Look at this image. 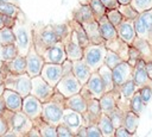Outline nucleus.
I'll list each match as a JSON object with an SVG mask.
<instances>
[{
	"label": "nucleus",
	"mask_w": 152,
	"mask_h": 137,
	"mask_svg": "<svg viewBox=\"0 0 152 137\" xmlns=\"http://www.w3.org/2000/svg\"><path fill=\"white\" fill-rule=\"evenodd\" d=\"M69 24H70V27H71V31L75 33L77 41H78V44L82 46V48H86L90 44L89 42V38L86 33V30L83 27V25L81 23H78L77 20H75L74 18H71L69 20Z\"/></svg>",
	"instance_id": "bb28decb"
},
{
	"label": "nucleus",
	"mask_w": 152,
	"mask_h": 137,
	"mask_svg": "<svg viewBox=\"0 0 152 137\" xmlns=\"http://www.w3.org/2000/svg\"><path fill=\"white\" fill-rule=\"evenodd\" d=\"M96 124L102 132V137H114L115 136V127H114L108 114L101 113Z\"/></svg>",
	"instance_id": "c756f323"
},
{
	"label": "nucleus",
	"mask_w": 152,
	"mask_h": 137,
	"mask_svg": "<svg viewBox=\"0 0 152 137\" xmlns=\"http://www.w3.org/2000/svg\"><path fill=\"white\" fill-rule=\"evenodd\" d=\"M107 55V46L104 44H93L83 48L82 60L87 63L91 71H97L99 68L104 64V58Z\"/></svg>",
	"instance_id": "39448f33"
},
{
	"label": "nucleus",
	"mask_w": 152,
	"mask_h": 137,
	"mask_svg": "<svg viewBox=\"0 0 152 137\" xmlns=\"http://www.w3.org/2000/svg\"><path fill=\"white\" fill-rule=\"evenodd\" d=\"M72 73L77 77V80L80 81V83L83 86V85L87 83V81L90 77V75H91L93 71L87 66V63L81 58V60L72 61Z\"/></svg>",
	"instance_id": "5701e85b"
},
{
	"label": "nucleus",
	"mask_w": 152,
	"mask_h": 137,
	"mask_svg": "<svg viewBox=\"0 0 152 137\" xmlns=\"http://www.w3.org/2000/svg\"><path fill=\"white\" fill-rule=\"evenodd\" d=\"M87 137H102V132L97 124H91L87 126Z\"/></svg>",
	"instance_id": "864d4df0"
},
{
	"label": "nucleus",
	"mask_w": 152,
	"mask_h": 137,
	"mask_svg": "<svg viewBox=\"0 0 152 137\" xmlns=\"http://www.w3.org/2000/svg\"><path fill=\"white\" fill-rule=\"evenodd\" d=\"M131 136H133V135L124 125L115 129V137H131Z\"/></svg>",
	"instance_id": "5fc2aeb1"
},
{
	"label": "nucleus",
	"mask_w": 152,
	"mask_h": 137,
	"mask_svg": "<svg viewBox=\"0 0 152 137\" xmlns=\"http://www.w3.org/2000/svg\"><path fill=\"white\" fill-rule=\"evenodd\" d=\"M118 37H120L122 41H125L128 45H132L134 39L137 38V32L134 27V20L124 19L118 26H116Z\"/></svg>",
	"instance_id": "a211bd4d"
},
{
	"label": "nucleus",
	"mask_w": 152,
	"mask_h": 137,
	"mask_svg": "<svg viewBox=\"0 0 152 137\" xmlns=\"http://www.w3.org/2000/svg\"><path fill=\"white\" fill-rule=\"evenodd\" d=\"M62 70H63V75L71 73V71H72V61H70V60L66 58V60L62 63Z\"/></svg>",
	"instance_id": "4d7b16f0"
},
{
	"label": "nucleus",
	"mask_w": 152,
	"mask_h": 137,
	"mask_svg": "<svg viewBox=\"0 0 152 137\" xmlns=\"http://www.w3.org/2000/svg\"><path fill=\"white\" fill-rule=\"evenodd\" d=\"M57 137H75V135L64 123H61L57 125Z\"/></svg>",
	"instance_id": "8fccbe9b"
},
{
	"label": "nucleus",
	"mask_w": 152,
	"mask_h": 137,
	"mask_svg": "<svg viewBox=\"0 0 152 137\" xmlns=\"http://www.w3.org/2000/svg\"><path fill=\"white\" fill-rule=\"evenodd\" d=\"M90 1H91V0H78V4L86 5V4H90Z\"/></svg>",
	"instance_id": "69168bd1"
},
{
	"label": "nucleus",
	"mask_w": 152,
	"mask_h": 137,
	"mask_svg": "<svg viewBox=\"0 0 152 137\" xmlns=\"http://www.w3.org/2000/svg\"><path fill=\"white\" fill-rule=\"evenodd\" d=\"M139 92H140V95H141L144 102L147 105V104L150 102L151 98H152V86H145V87H141V88L139 89Z\"/></svg>",
	"instance_id": "3c124183"
},
{
	"label": "nucleus",
	"mask_w": 152,
	"mask_h": 137,
	"mask_svg": "<svg viewBox=\"0 0 152 137\" xmlns=\"http://www.w3.org/2000/svg\"><path fill=\"white\" fill-rule=\"evenodd\" d=\"M44 57L45 62H50V63H59L62 64L65 60H66V52H65V48L62 41H57L55 44H52L51 46H49L42 55Z\"/></svg>",
	"instance_id": "f8f14e48"
},
{
	"label": "nucleus",
	"mask_w": 152,
	"mask_h": 137,
	"mask_svg": "<svg viewBox=\"0 0 152 137\" xmlns=\"http://www.w3.org/2000/svg\"><path fill=\"white\" fill-rule=\"evenodd\" d=\"M4 1H7V2H14L17 4V0H0V2H4ZM18 5V4H17Z\"/></svg>",
	"instance_id": "338daca9"
},
{
	"label": "nucleus",
	"mask_w": 152,
	"mask_h": 137,
	"mask_svg": "<svg viewBox=\"0 0 152 137\" xmlns=\"http://www.w3.org/2000/svg\"><path fill=\"white\" fill-rule=\"evenodd\" d=\"M25 58H26V73L31 77L40 75V71H42V68H43L45 61H44V57L34 49L33 44L30 48L28 52L26 54Z\"/></svg>",
	"instance_id": "1a4fd4ad"
},
{
	"label": "nucleus",
	"mask_w": 152,
	"mask_h": 137,
	"mask_svg": "<svg viewBox=\"0 0 152 137\" xmlns=\"http://www.w3.org/2000/svg\"><path fill=\"white\" fill-rule=\"evenodd\" d=\"M55 93V87L49 85L40 75L31 77V93L36 98H38L42 102L48 101L52 94Z\"/></svg>",
	"instance_id": "0eeeda50"
},
{
	"label": "nucleus",
	"mask_w": 152,
	"mask_h": 137,
	"mask_svg": "<svg viewBox=\"0 0 152 137\" xmlns=\"http://www.w3.org/2000/svg\"><path fill=\"white\" fill-rule=\"evenodd\" d=\"M20 8L17 4L14 2H7V1H4V2H0V13L5 14V15H8V17H12V18H17L19 14H20Z\"/></svg>",
	"instance_id": "c9c22d12"
},
{
	"label": "nucleus",
	"mask_w": 152,
	"mask_h": 137,
	"mask_svg": "<svg viewBox=\"0 0 152 137\" xmlns=\"http://www.w3.org/2000/svg\"><path fill=\"white\" fill-rule=\"evenodd\" d=\"M27 137H42L40 136V132H39V130H38V127L36 126V125H33V127L28 131V133L26 135Z\"/></svg>",
	"instance_id": "bf43d9fd"
},
{
	"label": "nucleus",
	"mask_w": 152,
	"mask_h": 137,
	"mask_svg": "<svg viewBox=\"0 0 152 137\" xmlns=\"http://www.w3.org/2000/svg\"><path fill=\"white\" fill-rule=\"evenodd\" d=\"M140 58H142L140 51H139L135 46L129 45V50H128V60H127V62H128L131 66L134 67V64H135Z\"/></svg>",
	"instance_id": "09e8293b"
},
{
	"label": "nucleus",
	"mask_w": 152,
	"mask_h": 137,
	"mask_svg": "<svg viewBox=\"0 0 152 137\" xmlns=\"http://www.w3.org/2000/svg\"><path fill=\"white\" fill-rule=\"evenodd\" d=\"M62 42L64 44L68 60L76 61V60H81L83 57V48L78 44V41H77V38L72 31Z\"/></svg>",
	"instance_id": "ddd939ff"
},
{
	"label": "nucleus",
	"mask_w": 152,
	"mask_h": 137,
	"mask_svg": "<svg viewBox=\"0 0 152 137\" xmlns=\"http://www.w3.org/2000/svg\"><path fill=\"white\" fill-rule=\"evenodd\" d=\"M101 2L104 5V7L107 10H112V8H118L119 7V1L118 0H101Z\"/></svg>",
	"instance_id": "13d9d810"
},
{
	"label": "nucleus",
	"mask_w": 152,
	"mask_h": 137,
	"mask_svg": "<svg viewBox=\"0 0 152 137\" xmlns=\"http://www.w3.org/2000/svg\"><path fill=\"white\" fill-rule=\"evenodd\" d=\"M18 55H19V52H18V48H17L15 43L1 45V60L4 62L11 61Z\"/></svg>",
	"instance_id": "4c0bfd02"
},
{
	"label": "nucleus",
	"mask_w": 152,
	"mask_h": 137,
	"mask_svg": "<svg viewBox=\"0 0 152 137\" xmlns=\"http://www.w3.org/2000/svg\"><path fill=\"white\" fill-rule=\"evenodd\" d=\"M55 88L59 93H62L65 98H69V96H71L76 93H80V91L82 88V85L80 83L77 77L74 75V73L71 71L69 74L63 75Z\"/></svg>",
	"instance_id": "6e6552de"
},
{
	"label": "nucleus",
	"mask_w": 152,
	"mask_h": 137,
	"mask_svg": "<svg viewBox=\"0 0 152 137\" xmlns=\"http://www.w3.org/2000/svg\"><path fill=\"white\" fill-rule=\"evenodd\" d=\"M75 137H87V126L83 125L78 129V131L75 133Z\"/></svg>",
	"instance_id": "052dcab7"
},
{
	"label": "nucleus",
	"mask_w": 152,
	"mask_h": 137,
	"mask_svg": "<svg viewBox=\"0 0 152 137\" xmlns=\"http://www.w3.org/2000/svg\"><path fill=\"white\" fill-rule=\"evenodd\" d=\"M62 123H64L72 131V133L75 135L78 131V129L84 125L83 114L80 113V112H77V111H75V110H71V108L65 107L64 108V112H63Z\"/></svg>",
	"instance_id": "dca6fc26"
},
{
	"label": "nucleus",
	"mask_w": 152,
	"mask_h": 137,
	"mask_svg": "<svg viewBox=\"0 0 152 137\" xmlns=\"http://www.w3.org/2000/svg\"><path fill=\"white\" fill-rule=\"evenodd\" d=\"M33 124L38 127L42 137H57V126L56 125H52V124L43 120L42 118L33 120Z\"/></svg>",
	"instance_id": "2f4dec72"
},
{
	"label": "nucleus",
	"mask_w": 152,
	"mask_h": 137,
	"mask_svg": "<svg viewBox=\"0 0 152 137\" xmlns=\"http://www.w3.org/2000/svg\"><path fill=\"white\" fill-rule=\"evenodd\" d=\"M146 70L148 76L152 79V61H146Z\"/></svg>",
	"instance_id": "e2e57ef3"
},
{
	"label": "nucleus",
	"mask_w": 152,
	"mask_h": 137,
	"mask_svg": "<svg viewBox=\"0 0 152 137\" xmlns=\"http://www.w3.org/2000/svg\"><path fill=\"white\" fill-rule=\"evenodd\" d=\"M101 106L100 101L96 98H90L87 100V111L83 113L84 125L89 126L91 124H96L99 120V117L101 116Z\"/></svg>",
	"instance_id": "f3484780"
},
{
	"label": "nucleus",
	"mask_w": 152,
	"mask_h": 137,
	"mask_svg": "<svg viewBox=\"0 0 152 137\" xmlns=\"http://www.w3.org/2000/svg\"><path fill=\"white\" fill-rule=\"evenodd\" d=\"M139 117L137 113H134L133 111H127L126 116H125V120H124V126L132 133L134 135L137 132L138 125H139Z\"/></svg>",
	"instance_id": "72a5a7b5"
},
{
	"label": "nucleus",
	"mask_w": 152,
	"mask_h": 137,
	"mask_svg": "<svg viewBox=\"0 0 152 137\" xmlns=\"http://www.w3.org/2000/svg\"><path fill=\"white\" fill-rule=\"evenodd\" d=\"M99 74L102 79V82L104 85V91L106 92H109V91H113L115 88V85H114V79H113V70L112 68H109L108 66L106 64H102L100 68H99Z\"/></svg>",
	"instance_id": "7c9ffc66"
},
{
	"label": "nucleus",
	"mask_w": 152,
	"mask_h": 137,
	"mask_svg": "<svg viewBox=\"0 0 152 137\" xmlns=\"http://www.w3.org/2000/svg\"><path fill=\"white\" fill-rule=\"evenodd\" d=\"M116 89L119 91L120 96H122V98H125V99H128V100H129V99L133 96V94L138 91V88H137V86H135L133 79L129 80V81H127V82H125L124 85H121V86L118 87Z\"/></svg>",
	"instance_id": "e433bc0d"
},
{
	"label": "nucleus",
	"mask_w": 152,
	"mask_h": 137,
	"mask_svg": "<svg viewBox=\"0 0 152 137\" xmlns=\"http://www.w3.org/2000/svg\"><path fill=\"white\" fill-rule=\"evenodd\" d=\"M7 108H6V105H5V101H4V98H2V95H0V117L1 116H4V113H5V111H6Z\"/></svg>",
	"instance_id": "680f3d73"
},
{
	"label": "nucleus",
	"mask_w": 152,
	"mask_h": 137,
	"mask_svg": "<svg viewBox=\"0 0 152 137\" xmlns=\"http://www.w3.org/2000/svg\"><path fill=\"white\" fill-rule=\"evenodd\" d=\"M42 108H43V102L36 98L32 94H28L23 98V106L21 111L32 120H36L40 118L42 116Z\"/></svg>",
	"instance_id": "9d476101"
},
{
	"label": "nucleus",
	"mask_w": 152,
	"mask_h": 137,
	"mask_svg": "<svg viewBox=\"0 0 152 137\" xmlns=\"http://www.w3.org/2000/svg\"><path fill=\"white\" fill-rule=\"evenodd\" d=\"M12 43H15V36L13 29L8 26L0 29V45L12 44Z\"/></svg>",
	"instance_id": "ea45409f"
},
{
	"label": "nucleus",
	"mask_w": 152,
	"mask_h": 137,
	"mask_svg": "<svg viewBox=\"0 0 152 137\" xmlns=\"http://www.w3.org/2000/svg\"><path fill=\"white\" fill-rule=\"evenodd\" d=\"M88 88V91L90 92L91 96L93 98H96V99H100L103 94H104V85L102 82V79L99 74V71H93L90 77L88 79L87 83L83 85Z\"/></svg>",
	"instance_id": "aec40b11"
},
{
	"label": "nucleus",
	"mask_w": 152,
	"mask_h": 137,
	"mask_svg": "<svg viewBox=\"0 0 152 137\" xmlns=\"http://www.w3.org/2000/svg\"><path fill=\"white\" fill-rule=\"evenodd\" d=\"M145 106H146V104L144 102V100H142V98L140 95V92L138 89L133 94V96L129 99V110L133 111L134 113H137L138 116H141V113L145 110Z\"/></svg>",
	"instance_id": "f704fd0d"
},
{
	"label": "nucleus",
	"mask_w": 152,
	"mask_h": 137,
	"mask_svg": "<svg viewBox=\"0 0 152 137\" xmlns=\"http://www.w3.org/2000/svg\"><path fill=\"white\" fill-rule=\"evenodd\" d=\"M99 27H100V32L101 36L104 41H109L113 39L115 37H118V32H116V27L108 20V18L106 17V14L103 17H101L99 20Z\"/></svg>",
	"instance_id": "a878e982"
},
{
	"label": "nucleus",
	"mask_w": 152,
	"mask_h": 137,
	"mask_svg": "<svg viewBox=\"0 0 152 137\" xmlns=\"http://www.w3.org/2000/svg\"><path fill=\"white\" fill-rule=\"evenodd\" d=\"M120 5H126V4H131L132 0H118Z\"/></svg>",
	"instance_id": "0e129e2a"
},
{
	"label": "nucleus",
	"mask_w": 152,
	"mask_h": 137,
	"mask_svg": "<svg viewBox=\"0 0 152 137\" xmlns=\"http://www.w3.org/2000/svg\"><path fill=\"white\" fill-rule=\"evenodd\" d=\"M65 100L66 98L55 88V93L52 94V96L48 101L43 102L40 118L56 126L61 124L65 108Z\"/></svg>",
	"instance_id": "f257e3e1"
},
{
	"label": "nucleus",
	"mask_w": 152,
	"mask_h": 137,
	"mask_svg": "<svg viewBox=\"0 0 152 137\" xmlns=\"http://www.w3.org/2000/svg\"><path fill=\"white\" fill-rule=\"evenodd\" d=\"M131 5L139 13H142V12L148 11V10L152 8V0H132Z\"/></svg>",
	"instance_id": "de8ad7c7"
},
{
	"label": "nucleus",
	"mask_w": 152,
	"mask_h": 137,
	"mask_svg": "<svg viewBox=\"0 0 152 137\" xmlns=\"http://www.w3.org/2000/svg\"><path fill=\"white\" fill-rule=\"evenodd\" d=\"M1 95L4 98V101H5V105H6L7 110L13 111V112L21 111L23 96L18 92H15L13 89H10V88H5Z\"/></svg>",
	"instance_id": "6ab92c4d"
},
{
	"label": "nucleus",
	"mask_w": 152,
	"mask_h": 137,
	"mask_svg": "<svg viewBox=\"0 0 152 137\" xmlns=\"http://www.w3.org/2000/svg\"><path fill=\"white\" fill-rule=\"evenodd\" d=\"M72 18L75 20H77L78 23L83 24V23H87V21H91L95 19V15L91 11V7L89 4H80L77 8L74 10L72 12Z\"/></svg>",
	"instance_id": "393cba45"
},
{
	"label": "nucleus",
	"mask_w": 152,
	"mask_h": 137,
	"mask_svg": "<svg viewBox=\"0 0 152 137\" xmlns=\"http://www.w3.org/2000/svg\"><path fill=\"white\" fill-rule=\"evenodd\" d=\"M4 86L5 88H10L18 92L24 98L31 93V76L27 73L12 74L7 71L4 79Z\"/></svg>",
	"instance_id": "423d86ee"
},
{
	"label": "nucleus",
	"mask_w": 152,
	"mask_h": 137,
	"mask_svg": "<svg viewBox=\"0 0 152 137\" xmlns=\"http://www.w3.org/2000/svg\"><path fill=\"white\" fill-rule=\"evenodd\" d=\"M104 45L107 46V49H110L114 52H116L124 61L128 60L129 45L125 41H122L120 37H115V38L109 39V41H104Z\"/></svg>",
	"instance_id": "4be33fe9"
},
{
	"label": "nucleus",
	"mask_w": 152,
	"mask_h": 137,
	"mask_svg": "<svg viewBox=\"0 0 152 137\" xmlns=\"http://www.w3.org/2000/svg\"><path fill=\"white\" fill-rule=\"evenodd\" d=\"M108 116H109V118H110V120H112L114 127L116 129V127L124 125V120H125L126 111H124V110H121V108H119V107L116 106L113 111H110V112L108 113Z\"/></svg>",
	"instance_id": "58836bf2"
},
{
	"label": "nucleus",
	"mask_w": 152,
	"mask_h": 137,
	"mask_svg": "<svg viewBox=\"0 0 152 137\" xmlns=\"http://www.w3.org/2000/svg\"><path fill=\"white\" fill-rule=\"evenodd\" d=\"M119 96H120V94L116 88H114L113 91H109V92H104V94L99 99L102 113L108 114L110 111H113L118 105Z\"/></svg>",
	"instance_id": "412c9836"
},
{
	"label": "nucleus",
	"mask_w": 152,
	"mask_h": 137,
	"mask_svg": "<svg viewBox=\"0 0 152 137\" xmlns=\"http://www.w3.org/2000/svg\"><path fill=\"white\" fill-rule=\"evenodd\" d=\"M118 10L121 12V14H122V17H124V19H129V20H134L140 13L135 10V8H133V6L131 5V4H126V5H119V7H118Z\"/></svg>",
	"instance_id": "a19ab883"
},
{
	"label": "nucleus",
	"mask_w": 152,
	"mask_h": 137,
	"mask_svg": "<svg viewBox=\"0 0 152 137\" xmlns=\"http://www.w3.org/2000/svg\"><path fill=\"white\" fill-rule=\"evenodd\" d=\"M58 41L52 25H44L42 27H32V44L34 49L43 55V52Z\"/></svg>",
	"instance_id": "7ed1b4c3"
},
{
	"label": "nucleus",
	"mask_w": 152,
	"mask_h": 137,
	"mask_svg": "<svg viewBox=\"0 0 152 137\" xmlns=\"http://www.w3.org/2000/svg\"><path fill=\"white\" fill-rule=\"evenodd\" d=\"M133 81L138 89L145 86H152V79L147 74L146 61L144 58H140L133 67Z\"/></svg>",
	"instance_id": "2eb2a0df"
},
{
	"label": "nucleus",
	"mask_w": 152,
	"mask_h": 137,
	"mask_svg": "<svg viewBox=\"0 0 152 137\" xmlns=\"http://www.w3.org/2000/svg\"><path fill=\"white\" fill-rule=\"evenodd\" d=\"M140 15H141V18H142V20L146 25V29H147V33H148L147 42L152 45V8L140 13Z\"/></svg>",
	"instance_id": "a18cd8bd"
},
{
	"label": "nucleus",
	"mask_w": 152,
	"mask_h": 137,
	"mask_svg": "<svg viewBox=\"0 0 152 137\" xmlns=\"http://www.w3.org/2000/svg\"><path fill=\"white\" fill-rule=\"evenodd\" d=\"M90 7H91V11L95 15V19L99 20L101 17H103L106 14V11L107 8L104 7V5L101 2V0H91L90 1Z\"/></svg>",
	"instance_id": "c03bdc74"
},
{
	"label": "nucleus",
	"mask_w": 152,
	"mask_h": 137,
	"mask_svg": "<svg viewBox=\"0 0 152 137\" xmlns=\"http://www.w3.org/2000/svg\"><path fill=\"white\" fill-rule=\"evenodd\" d=\"M82 25H83V27L86 30V33H87L90 43H93V44H104V39L101 36L99 23H97L96 19H94L91 21L83 23Z\"/></svg>",
	"instance_id": "b1692460"
},
{
	"label": "nucleus",
	"mask_w": 152,
	"mask_h": 137,
	"mask_svg": "<svg viewBox=\"0 0 152 137\" xmlns=\"http://www.w3.org/2000/svg\"><path fill=\"white\" fill-rule=\"evenodd\" d=\"M40 76L52 87H56V85L59 82V80L63 76V70H62V64L59 63H50V62H45L42 71H40Z\"/></svg>",
	"instance_id": "9b49d317"
},
{
	"label": "nucleus",
	"mask_w": 152,
	"mask_h": 137,
	"mask_svg": "<svg viewBox=\"0 0 152 137\" xmlns=\"http://www.w3.org/2000/svg\"><path fill=\"white\" fill-rule=\"evenodd\" d=\"M5 68L8 73L12 74H24L26 73V58L23 55L15 56L13 60L5 62Z\"/></svg>",
	"instance_id": "cd10ccee"
},
{
	"label": "nucleus",
	"mask_w": 152,
	"mask_h": 137,
	"mask_svg": "<svg viewBox=\"0 0 152 137\" xmlns=\"http://www.w3.org/2000/svg\"><path fill=\"white\" fill-rule=\"evenodd\" d=\"M52 27H53V31H55L56 36L58 37V41H63L71 32V27H70L69 21L68 23H62V24H53Z\"/></svg>",
	"instance_id": "79ce46f5"
},
{
	"label": "nucleus",
	"mask_w": 152,
	"mask_h": 137,
	"mask_svg": "<svg viewBox=\"0 0 152 137\" xmlns=\"http://www.w3.org/2000/svg\"><path fill=\"white\" fill-rule=\"evenodd\" d=\"M106 17L108 18V20L116 27L122 20H124V17L121 14V12L118 10V8H112V10H107L106 11Z\"/></svg>",
	"instance_id": "49530a36"
},
{
	"label": "nucleus",
	"mask_w": 152,
	"mask_h": 137,
	"mask_svg": "<svg viewBox=\"0 0 152 137\" xmlns=\"http://www.w3.org/2000/svg\"><path fill=\"white\" fill-rule=\"evenodd\" d=\"M113 79L115 88L120 87L125 82L133 79V66H131L127 61H122L118 66H115L113 69Z\"/></svg>",
	"instance_id": "4468645a"
},
{
	"label": "nucleus",
	"mask_w": 152,
	"mask_h": 137,
	"mask_svg": "<svg viewBox=\"0 0 152 137\" xmlns=\"http://www.w3.org/2000/svg\"><path fill=\"white\" fill-rule=\"evenodd\" d=\"M10 130V126H8V123L6 120V118L4 116L0 117V136H5V133Z\"/></svg>",
	"instance_id": "6e6d98bb"
},
{
	"label": "nucleus",
	"mask_w": 152,
	"mask_h": 137,
	"mask_svg": "<svg viewBox=\"0 0 152 137\" xmlns=\"http://www.w3.org/2000/svg\"><path fill=\"white\" fill-rule=\"evenodd\" d=\"M4 117L6 118L10 130L14 131L18 136H26L28 131L33 127V120L28 118L23 111H10L6 110L4 113Z\"/></svg>",
	"instance_id": "20e7f679"
},
{
	"label": "nucleus",
	"mask_w": 152,
	"mask_h": 137,
	"mask_svg": "<svg viewBox=\"0 0 152 137\" xmlns=\"http://www.w3.org/2000/svg\"><path fill=\"white\" fill-rule=\"evenodd\" d=\"M15 19L17 18H12V17H8V15H5V14L0 13V29H2L5 26L13 27V25L15 23Z\"/></svg>",
	"instance_id": "603ef678"
},
{
	"label": "nucleus",
	"mask_w": 152,
	"mask_h": 137,
	"mask_svg": "<svg viewBox=\"0 0 152 137\" xmlns=\"http://www.w3.org/2000/svg\"><path fill=\"white\" fill-rule=\"evenodd\" d=\"M124 60L116 54V52H114L113 50H110V49H107V55H106V58H104V64L106 66H108L109 68H114L115 66H118L119 63H121Z\"/></svg>",
	"instance_id": "37998d69"
},
{
	"label": "nucleus",
	"mask_w": 152,
	"mask_h": 137,
	"mask_svg": "<svg viewBox=\"0 0 152 137\" xmlns=\"http://www.w3.org/2000/svg\"><path fill=\"white\" fill-rule=\"evenodd\" d=\"M133 46H135L140 54H141V57L145 60V61H152V45L144 38H140V37H137L132 44Z\"/></svg>",
	"instance_id": "473e14b6"
},
{
	"label": "nucleus",
	"mask_w": 152,
	"mask_h": 137,
	"mask_svg": "<svg viewBox=\"0 0 152 137\" xmlns=\"http://www.w3.org/2000/svg\"><path fill=\"white\" fill-rule=\"evenodd\" d=\"M12 29L15 36V45L18 48L19 55L26 56L30 48L32 46V27H30V25L25 23L24 19H19V17H17Z\"/></svg>",
	"instance_id": "f03ea898"
},
{
	"label": "nucleus",
	"mask_w": 152,
	"mask_h": 137,
	"mask_svg": "<svg viewBox=\"0 0 152 137\" xmlns=\"http://www.w3.org/2000/svg\"><path fill=\"white\" fill-rule=\"evenodd\" d=\"M65 107L75 110V111H77V112L83 114L87 111V100L83 98V95L81 93H76V94L66 98Z\"/></svg>",
	"instance_id": "c85d7f7f"
}]
</instances>
